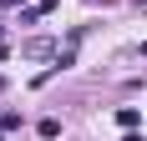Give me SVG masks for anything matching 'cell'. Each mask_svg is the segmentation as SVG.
I'll use <instances>...</instances> for the list:
<instances>
[{
    "mask_svg": "<svg viewBox=\"0 0 147 141\" xmlns=\"http://www.w3.org/2000/svg\"><path fill=\"white\" fill-rule=\"evenodd\" d=\"M20 56H26V61H46V56H56V45H51V41H26Z\"/></svg>",
    "mask_w": 147,
    "mask_h": 141,
    "instance_id": "1",
    "label": "cell"
},
{
    "mask_svg": "<svg viewBox=\"0 0 147 141\" xmlns=\"http://www.w3.org/2000/svg\"><path fill=\"white\" fill-rule=\"evenodd\" d=\"M137 121H142L137 106H122V111H117V126H122V131H137Z\"/></svg>",
    "mask_w": 147,
    "mask_h": 141,
    "instance_id": "2",
    "label": "cell"
},
{
    "mask_svg": "<svg viewBox=\"0 0 147 141\" xmlns=\"http://www.w3.org/2000/svg\"><path fill=\"white\" fill-rule=\"evenodd\" d=\"M41 136H46V141H56V136H61V121H56V116H46V121H41Z\"/></svg>",
    "mask_w": 147,
    "mask_h": 141,
    "instance_id": "3",
    "label": "cell"
},
{
    "mask_svg": "<svg viewBox=\"0 0 147 141\" xmlns=\"http://www.w3.org/2000/svg\"><path fill=\"white\" fill-rule=\"evenodd\" d=\"M127 141H142V136H137V131H127Z\"/></svg>",
    "mask_w": 147,
    "mask_h": 141,
    "instance_id": "4",
    "label": "cell"
},
{
    "mask_svg": "<svg viewBox=\"0 0 147 141\" xmlns=\"http://www.w3.org/2000/svg\"><path fill=\"white\" fill-rule=\"evenodd\" d=\"M0 5H15V0H0Z\"/></svg>",
    "mask_w": 147,
    "mask_h": 141,
    "instance_id": "5",
    "label": "cell"
},
{
    "mask_svg": "<svg viewBox=\"0 0 147 141\" xmlns=\"http://www.w3.org/2000/svg\"><path fill=\"white\" fill-rule=\"evenodd\" d=\"M142 56H147V41H142Z\"/></svg>",
    "mask_w": 147,
    "mask_h": 141,
    "instance_id": "6",
    "label": "cell"
},
{
    "mask_svg": "<svg viewBox=\"0 0 147 141\" xmlns=\"http://www.w3.org/2000/svg\"><path fill=\"white\" fill-rule=\"evenodd\" d=\"M137 5H147V0H137Z\"/></svg>",
    "mask_w": 147,
    "mask_h": 141,
    "instance_id": "7",
    "label": "cell"
},
{
    "mask_svg": "<svg viewBox=\"0 0 147 141\" xmlns=\"http://www.w3.org/2000/svg\"><path fill=\"white\" fill-rule=\"evenodd\" d=\"M0 131H5V126H0Z\"/></svg>",
    "mask_w": 147,
    "mask_h": 141,
    "instance_id": "8",
    "label": "cell"
}]
</instances>
